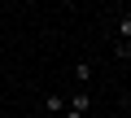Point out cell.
<instances>
[{
	"instance_id": "cell-1",
	"label": "cell",
	"mask_w": 131,
	"mask_h": 118,
	"mask_svg": "<svg viewBox=\"0 0 131 118\" xmlns=\"http://www.w3.org/2000/svg\"><path fill=\"white\" fill-rule=\"evenodd\" d=\"M88 114H92V92L79 88L70 101H66V118H88Z\"/></svg>"
},
{
	"instance_id": "cell-2",
	"label": "cell",
	"mask_w": 131,
	"mask_h": 118,
	"mask_svg": "<svg viewBox=\"0 0 131 118\" xmlns=\"http://www.w3.org/2000/svg\"><path fill=\"white\" fill-rule=\"evenodd\" d=\"M114 44H131V13H118V39Z\"/></svg>"
},
{
	"instance_id": "cell-3",
	"label": "cell",
	"mask_w": 131,
	"mask_h": 118,
	"mask_svg": "<svg viewBox=\"0 0 131 118\" xmlns=\"http://www.w3.org/2000/svg\"><path fill=\"white\" fill-rule=\"evenodd\" d=\"M44 109H48V114H66V96L48 92V96H44Z\"/></svg>"
},
{
	"instance_id": "cell-4",
	"label": "cell",
	"mask_w": 131,
	"mask_h": 118,
	"mask_svg": "<svg viewBox=\"0 0 131 118\" xmlns=\"http://www.w3.org/2000/svg\"><path fill=\"white\" fill-rule=\"evenodd\" d=\"M74 79L88 88V83H92V66H88V61H79V66H74Z\"/></svg>"
},
{
	"instance_id": "cell-5",
	"label": "cell",
	"mask_w": 131,
	"mask_h": 118,
	"mask_svg": "<svg viewBox=\"0 0 131 118\" xmlns=\"http://www.w3.org/2000/svg\"><path fill=\"white\" fill-rule=\"evenodd\" d=\"M88 118H92V114H88Z\"/></svg>"
}]
</instances>
